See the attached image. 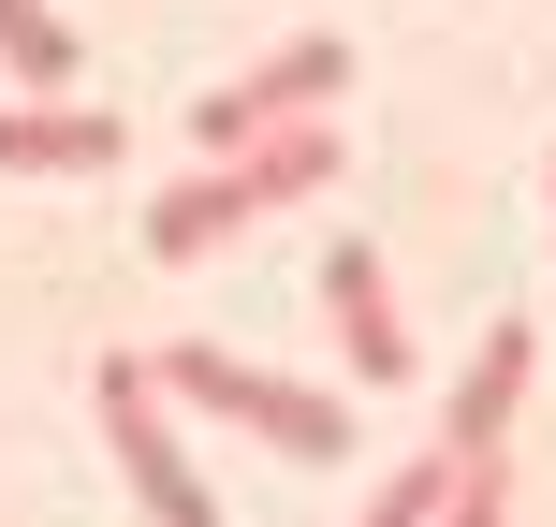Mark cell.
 Segmentation results:
<instances>
[{
  "mask_svg": "<svg viewBox=\"0 0 556 527\" xmlns=\"http://www.w3.org/2000/svg\"><path fill=\"white\" fill-rule=\"evenodd\" d=\"M162 396H205L220 425H250V440H264V454H293V469H337V454H352V396L278 381V366L220 352V337H176V352H162Z\"/></svg>",
  "mask_w": 556,
  "mask_h": 527,
  "instance_id": "obj_1",
  "label": "cell"
},
{
  "mask_svg": "<svg viewBox=\"0 0 556 527\" xmlns=\"http://www.w3.org/2000/svg\"><path fill=\"white\" fill-rule=\"evenodd\" d=\"M88 396H103V440H117V469H132L147 527H220L205 469L176 454V411H162V352H103V366H88Z\"/></svg>",
  "mask_w": 556,
  "mask_h": 527,
  "instance_id": "obj_2",
  "label": "cell"
},
{
  "mask_svg": "<svg viewBox=\"0 0 556 527\" xmlns=\"http://www.w3.org/2000/svg\"><path fill=\"white\" fill-rule=\"evenodd\" d=\"M337 88H352V45H337V29H293L278 59H250L235 88H205V103H191V147H205V162H235L250 133H278V117H337Z\"/></svg>",
  "mask_w": 556,
  "mask_h": 527,
  "instance_id": "obj_3",
  "label": "cell"
},
{
  "mask_svg": "<svg viewBox=\"0 0 556 527\" xmlns=\"http://www.w3.org/2000/svg\"><path fill=\"white\" fill-rule=\"evenodd\" d=\"M528 366H542V323H528V308H498L483 352H469V381L440 396V454H498L513 411H528Z\"/></svg>",
  "mask_w": 556,
  "mask_h": 527,
  "instance_id": "obj_4",
  "label": "cell"
},
{
  "mask_svg": "<svg viewBox=\"0 0 556 527\" xmlns=\"http://www.w3.org/2000/svg\"><path fill=\"white\" fill-rule=\"evenodd\" d=\"M323 323H337V352H352V381H366V396L410 381V323H395L381 250H323Z\"/></svg>",
  "mask_w": 556,
  "mask_h": 527,
  "instance_id": "obj_5",
  "label": "cell"
},
{
  "mask_svg": "<svg viewBox=\"0 0 556 527\" xmlns=\"http://www.w3.org/2000/svg\"><path fill=\"white\" fill-rule=\"evenodd\" d=\"M250 221H264V205H250V176H235V162H205V176H176V191L147 205V264H220Z\"/></svg>",
  "mask_w": 556,
  "mask_h": 527,
  "instance_id": "obj_6",
  "label": "cell"
},
{
  "mask_svg": "<svg viewBox=\"0 0 556 527\" xmlns=\"http://www.w3.org/2000/svg\"><path fill=\"white\" fill-rule=\"evenodd\" d=\"M132 162L103 103H0V176H103Z\"/></svg>",
  "mask_w": 556,
  "mask_h": 527,
  "instance_id": "obj_7",
  "label": "cell"
},
{
  "mask_svg": "<svg viewBox=\"0 0 556 527\" xmlns=\"http://www.w3.org/2000/svg\"><path fill=\"white\" fill-rule=\"evenodd\" d=\"M235 176H250V205L337 191V117H278V133H250V147H235Z\"/></svg>",
  "mask_w": 556,
  "mask_h": 527,
  "instance_id": "obj_8",
  "label": "cell"
},
{
  "mask_svg": "<svg viewBox=\"0 0 556 527\" xmlns=\"http://www.w3.org/2000/svg\"><path fill=\"white\" fill-rule=\"evenodd\" d=\"M0 74H15L29 103H59V88H74V29H59L45 0H0Z\"/></svg>",
  "mask_w": 556,
  "mask_h": 527,
  "instance_id": "obj_9",
  "label": "cell"
},
{
  "mask_svg": "<svg viewBox=\"0 0 556 527\" xmlns=\"http://www.w3.org/2000/svg\"><path fill=\"white\" fill-rule=\"evenodd\" d=\"M440 499H454V454H410V469H395L352 527H440Z\"/></svg>",
  "mask_w": 556,
  "mask_h": 527,
  "instance_id": "obj_10",
  "label": "cell"
},
{
  "mask_svg": "<svg viewBox=\"0 0 556 527\" xmlns=\"http://www.w3.org/2000/svg\"><path fill=\"white\" fill-rule=\"evenodd\" d=\"M440 527H513V469H498V454H454V499H440Z\"/></svg>",
  "mask_w": 556,
  "mask_h": 527,
  "instance_id": "obj_11",
  "label": "cell"
},
{
  "mask_svg": "<svg viewBox=\"0 0 556 527\" xmlns=\"http://www.w3.org/2000/svg\"><path fill=\"white\" fill-rule=\"evenodd\" d=\"M542 205H556V147H542Z\"/></svg>",
  "mask_w": 556,
  "mask_h": 527,
  "instance_id": "obj_12",
  "label": "cell"
}]
</instances>
